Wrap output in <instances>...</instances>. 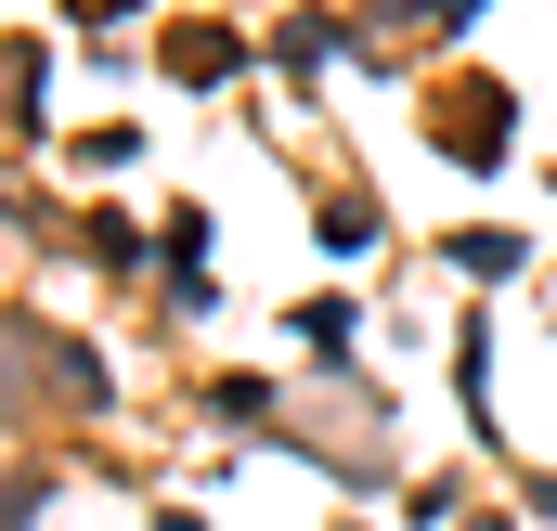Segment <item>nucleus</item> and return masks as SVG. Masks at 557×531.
Returning <instances> with one entry per match:
<instances>
[{"mask_svg":"<svg viewBox=\"0 0 557 531\" xmlns=\"http://www.w3.org/2000/svg\"><path fill=\"white\" fill-rule=\"evenodd\" d=\"M91 13H117V0H91Z\"/></svg>","mask_w":557,"mask_h":531,"instance_id":"1","label":"nucleus"}]
</instances>
